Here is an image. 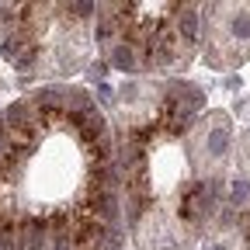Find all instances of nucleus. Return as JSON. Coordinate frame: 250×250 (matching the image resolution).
I'll list each match as a JSON object with an SVG mask.
<instances>
[{
	"label": "nucleus",
	"instance_id": "nucleus-1",
	"mask_svg": "<svg viewBox=\"0 0 250 250\" xmlns=\"http://www.w3.org/2000/svg\"><path fill=\"white\" fill-rule=\"evenodd\" d=\"M174 28H177V35H181L184 42H195V39H198V11H195V7H181Z\"/></svg>",
	"mask_w": 250,
	"mask_h": 250
},
{
	"label": "nucleus",
	"instance_id": "nucleus-2",
	"mask_svg": "<svg viewBox=\"0 0 250 250\" xmlns=\"http://www.w3.org/2000/svg\"><path fill=\"white\" fill-rule=\"evenodd\" d=\"M111 62H115L118 70H132V66H136V49H132L129 42H118L115 52H111Z\"/></svg>",
	"mask_w": 250,
	"mask_h": 250
},
{
	"label": "nucleus",
	"instance_id": "nucleus-3",
	"mask_svg": "<svg viewBox=\"0 0 250 250\" xmlns=\"http://www.w3.org/2000/svg\"><path fill=\"white\" fill-rule=\"evenodd\" d=\"M205 146H208L212 156H223V153L229 149V132H226V129H212L208 139H205Z\"/></svg>",
	"mask_w": 250,
	"mask_h": 250
},
{
	"label": "nucleus",
	"instance_id": "nucleus-4",
	"mask_svg": "<svg viewBox=\"0 0 250 250\" xmlns=\"http://www.w3.org/2000/svg\"><path fill=\"white\" fill-rule=\"evenodd\" d=\"M35 59H39V42H31V45H28V49H24V52H21V56L14 59V66L28 73L31 66H35Z\"/></svg>",
	"mask_w": 250,
	"mask_h": 250
},
{
	"label": "nucleus",
	"instance_id": "nucleus-5",
	"mask_svg": "<svg viewBox=\"0 0 250 250\" xmlns=\"http://www.w3.org/2000/svg\"><path fill=\"white\" fill-rule=\"evenodd\" d=\"M115 31H118V21H115L111 14H108V18H101V21H98V42H108Z\"/></svg>",
	"mask_w": 250,
	"mask_h": 250
},
{
	"label": "nucleus",
	"instance_id": "nucleus-6",
	"mask_svg": "<svg viewBox=\"0 0 250 250\" xmlns=\"http://www.w3.org/2000/svg\"><path fill=\"white\" fill-rule=\"evenodd\" d=\"M233 35H236L240 42L250 39V14H236V18H233Z\"/></svg>",
	"mask_w": 250,
	"mask_h": 250
},
{
	"label": "nucleus",
	"instance_id": "nucleus-7",
	"mask_svg": "<svg viewBox=\"0 0 250 250\" xmlns=\"http://www.w3.org/2000/svg\"><path fill=\"white\" fill-rule=\"evenodd\" d=\"M229 198H233L236 205H240L243 198H250V181H247V177H236V181H233V191H229Z\"/></svg>",
	"mask_w": 250,
	"mask_h": 250
},
{
	"label": "nucleus",
	"instance_id": "nucleus-8",
	"mask_svg": "<svg viewBox=\"0 0 250 250\" xmlns=\"http://www.w3.org/2000/svg\"><path fill=\"white\" fill-rule=\"evenodd\" d=\"M62 11H66V14H73V18H87V14H94V11H98V4H66Z\"/></svg>",
	"mask_w": 250,
	"mask_h": 250
},
{
	"label": "nucleus",
	"instance_id": "nucleus-9",
	"mask_svg": "<svg viewBox=\"0 0 250 250\" xmlns=\"http://www.w3.org/2000/svg\"><path fill=\"white\" fill-rule=\"evenodd\" d=\"M104 73H108V62H94V66H90V77L94 80H101Z\"/></svg>",
	"mask_w": 250,
	"mask_h": 250
},
{
	"label": "nucleus",
	"instance_id": "nucleus-10",
	"mask_svg": "<svg viewBox=\"0 0 250 250\" xmlns=\"http://www.w3.org/2000/svg\"><path fill=\"white\" fill-rule=\"evenodd\" d=\"M208 250H229V247H226V243H212Z\"/></svg>",
	"mask_w": 250,
	"mask_h": 250
}]
</instances>
